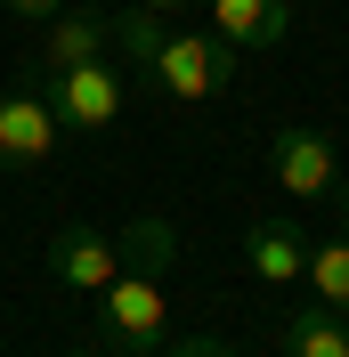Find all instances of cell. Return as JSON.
<instances>
[{"label":"cell","instance_id":"cell-7","mask_svg":"<svg viewBox=\"0 0 349 357\" xmlns=\"http://www.w3.org/2000/svg\"><path fill=\"white\" fill-rule=\"evenodd\" d=\"M211 33L228 49H276L292 33V0H211Z\"/></svg>","mask_w":349,"mask_h":357},{"label":"cell","instance_id":"cell-4","mask_svg":"<svg viewBox=\"0 0 349 357\" xmlns=\"http://www.w3.org/2000/svg\"><path fill=\"white\" fill-rule=\"evenodd\" d=\"M66 146V122L49 106V89H0V171H33Z\"/></svg>","mask_w":349,"mask_h":357},{"label":"cell","instance_id":"cell-10","mask_svg":"<svg viewBox=\"0 0 349 357\" xmlns=\"http://www.w3.org/2000/svg\"><path fill=\"white\" fill-rule=\"evenodd\" d=\"M284 357H349V317L309 301V309L284 317Z\"/></svg>","mask_w":349,"mask_h":357},{"label":"cell","instance_id":"cell-1","mask_svg":"<svg viewBox=\"0 0 349 357\" xmlns=\"http://www.w3.org/2000/svg\"><path fill=\"white\" fill-rule=\"evenodd\" d=\"M163 341H171V301H163V276L122 268V276L98 292V349H114V357H154Z\"/></svg>","mask_w":349,"mask_h":357},{"label":"cell","instance_id":"cell-6","mask_svg":"<svg viewBox=\"0 0 349 357\" xmlns=\"http://www.w3.org/2000/svg\"><path fill=\"white\" fill-rule=\"evenodd\" d=\"M49 276L66 292H106L122 276V244H114L106 227H89V220H66L49 236Z\"/></svg>","mask_w":349,"mask_h":357},{"label":"cell","instance_id":"cell-2","mask_svg":"<svg viewBox=\"0 0 349 357\" xmlns=\"http://www.w3.org/2000/svg\"><path fill=\"white\" fill-rule=\"evenodd\" d=\"M147 73L171 89L179 106H203V98H219V89H228V73H236V49L219 41L211 24H203V33H163V49L147 57Z\"/></svg>","mask_w":349,"mask_h":357},{"label":"cell","instance_id":"cell-15","mask_svg":"<svg viewBox=\"0 0 349 357\" xmlns=\"http://www.w3.org/2000/svg\"><path fill=\"white\" fill-rule=\"evenodd\" d=\"M0 8H17V17H57L66 0H0Z\"/></svg>","mask_w":349,"mask_h":357},{"label":"cell","instance_id":"cell-9","mask_svg":"<svg viewBox=\"0 0 349 357\" xmlns=\"http://www.w3.org/2000/svg\"><path fill=\"white\" fill-rule=\"evenodd\" d=\"M106 41H114V17H49V41H41V73L89 66V57H106Z\"/></svg>","mask_w":349,"mask_h":357},{"label":"cell","instance_id":"cell-11","mask_svg":"<svg viewBox=\"0 0 349 357\" xmlns=\"http://www.w3.org/2000/svg\"><path fill=\"white\" fill-rule=\"evenodd\" d=\"M114 244H122V268H138V276H163V268H171V252H179V227L163 220V211H138V220L122 227Z\"/></svg>","mask_w":349,"mask_h":357},{"label":"cell","instance_id":"cell-16","mask_svg":"<svg viewBox=\"0 0 349 357\" xmlns=\"http://www.w3.org/2000/svg\"><path fill=\"white\" fill-rule=\"evenodd\" d=\"M131 8H154V17H171V8H187V0H131Z\"/></svg>","mask_w":349,"mask_h":357},{"label":"cell","instance_id":"cell-5","mask_svg":"<svg viewBox=\"0 0 349 357\" xmlns=\"http://www.w3.org/2000/svg\"><path fill=\"white\" fill-rule=\"evenodd\" d=\"M49 106H57L66 130H114V122H122V73H114L106 57L66 66V73H49Z\"/></svg>","mask_w":349,"mask_h":357},{"label":"cell","instance_id":"cell-3","mask_svg":"<svg viewBox=\"0 0 349 357\" xmlns=\"http://www.w3.org/2000/svg\"><path fill=\"white\" fill-rule=\"evenodd\" d=\"M268 178H276L284 195H301V203L341 195V162H333V138H325V130H309V122H284V130L268 138Z\"/></svg>","mask_w":349,"mask_h":357},{"label":"cell","instance_id":"cell-13","mask_svg":"<svg viewBox=\"0 0 349 357\" xmlns=\"http://www.w3.org/2000/svg\"><path fill=\"white\" fill-rule=\"evenodd\" d=\"M163 33H171V24L154 17V8H122V17H114V41H122V57H131L138 73H147V57L163 49Z\"/></svg>","mask_w":349,"mask_h":357},{"label":"cell","instance_id":"cell-12","mask_svg":"<svg viewBox=\"0 0 349 357\" xmlns=\"http://www.w3.org/2000/svg\"><path fill=\"white\" fill-rule=\"evenodd\" d=\"M301 284L325 301V309L349 317V236H333V244H309V268H301Z\"/></svg>","mask_w":349,"mask_h":357},{"label":"cell","instance_id":"cell-8","mask_svg":"<svg viewBox=\"0 0 349 357\" xmlns=\"http://www.w3.org/2000/svg\"><path fill=\"white\" fill-rule=\"evenodd\" d=\"M244 268H252L260 284H301V268H309L301 227L292 220H252L244 227Z\"/></svg>","mask_w":349,"mask_h":357},{"label":"cell","instance_id":"cell-17","mask_svg":"<svg viewBox=\"0 0 349 357\" xmlns=\"http://www.w3.org/2000/svg\"><path fill=\"white\" fill-rule=\"evenodd\" d=\"M66 357H89V349H66Z\"/></svg>","mask_w":349,"mask_h":357},{"label":"cell","instance_id":"cell-14","mask_svg":"<svg viewBox=\"0 0 349 357\" xmlns=\"http://www.w3.org/2000/svg\"><path fill=\"white\" fill-rule=\"evenodd\" d=\"M163 357H236L219 333H187V341H163Z\"/></svg>","mask_w":349,"mask_h":357}]
</instances>
